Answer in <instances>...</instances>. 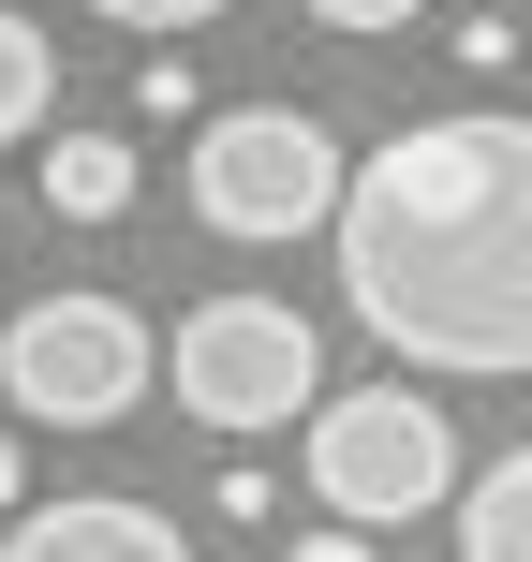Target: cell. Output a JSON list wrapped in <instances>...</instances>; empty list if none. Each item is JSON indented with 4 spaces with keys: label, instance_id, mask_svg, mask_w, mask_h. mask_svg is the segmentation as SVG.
Wrapping results in <instances>:
<instances>
[{
    "label": "cell",
    "instance_id": "8992f818",
    "mask_svg": "<svg viewBox=\"0 0 532 562\" xmlns=\"http://www.w3.org/2000/svg\"><path fill=\"white\" fill-rule=\"evenodd\" d=\"M0 562H193V533L134 488H75V504H15Z\"/></svg>",
    "mask_w": 532,
    "mask_h": 562
},
{
    "label": "cell",
    "instance_id": "7c38bea8",
    "mask_svg": "<svg viewBox=\"0 0 532 562\" xmlns=\"http://www.w3.org/2000/svg\"><path fill=\"white\" fill-rule=\"evenodd\" d=\"M281 562H385V548H370V533H340V518H326V533H296Z\"/></svg>",
    "mask_w": 532,
    "mask_h": 562
},
{
    "label": "cell",
    "instance_id": "8fae6325",
    "mask_svg": "<svg viewBox=\"0 0 532 562\" xmlns=\"http://www.w3.org/2000/svg\"><path fill=\"white\" fill-rule=\"evenodd\" d=\"M296 15H326V30H415L429 0H296Z\"/></svg>",
    "mask_w": 532,
    "mask_h": 562
},
{
    "label": "cell",
    "instance_id": "3957f363",
    "mask_svg": "<svg viewBox=\"0 0 532 562\" xmlns=\"http://www.w3.org/2000/svg\"><path fill=\"white\" fill-rule=\"evenodd\" d=\"M310 504L340 518V533H399V518H429L459 488V429L429 415L415 385H355V400H310Z\"/></svg>",
    "mask_w": 532,
    "mask_h": 562
},
{
    "label": "cell",
    "instance_id": "9c48e42d",
    "mask_svg": "<svg viewBox=\"0 0 532 562\" xmlns=\"http://www.w3.org/2000/svg\"><path fill=\"white\" fill-rule=\"evenodd\" d=\"M45 104H59L45 30H30V15H0V148H15V134H45Z\"/></svg>",
    "mask_w": 532,
    "mask_h": 562
},
{
    "label": "cell",
    "instance_id": "7a4b0ae2",
    "mask_svg": "<svg viewBox=\"0 0 532 562\" xmlns=\"http://www.w3.org/2000/svg\"><path fill=\"white\" fill-rule=\"evenodd\" d=\"M163 370V340L134 326L118 296H30L0 311V415L15 429H118Z\"/></svg>",
    "mask_w": 532,
    "mask_h": 562
},
{
    "label": "cell",
    "instance_id": "52a82bcc",
    "mask_svg": "<svg viewBox=\"0 0 532 562\" xmlns=\"http://www.w3.org/2000/svg\"><path fill=\"white\" fill-rule=\"evenodd\" d=\"M459 562H532V445L459 488Z\"/></svg>",
    "mask_w": 532,
    "mask_h": 562
},
{
    "label": "cell",
    "instance_id": "277c9868",
    "mask_svg": "<svg viewBox=\"0 0 532 562\" xmlns=\"http://www.w3.org/2000/svg\"><path fill=\"white\" fill-rule=\"evenodd\" d=\"M178 415L223 429V445H252V429H296L310 400H326V340L296 326L281 296H193L178 311Z\"/></svg>",
    "mask_w": 532,
    "mask_h": 562
},
{
    "label": "cell",
    "instance_id": "ba28073f",
    "mask_svg": "<svg viewBox=\"0 0 532 562\" xmlns=\"http://www.w3.org/2000/svg\"><path fill=\"white\" fill-rule=\"evenodd\" d=\"M45 207L59 223H118V207H134V148L118 134H59L45 148Z\"/></svg>",
    "mask_w": 532,
    "mask_h": 562
},
{
    "label": "cell",
    "instance_id": "6da1fadb",
    "mask_svg": "<svg viewBox=\"0 0 532 562\" xmlns=\"http://www.w3.org/2000/svg\"><path fill=\"white\" fill-rule=\"evenodd\" d=\"M340 296L415 370H532V119H415L340 178Z\"/></svg>",
    "mask_w": 532,
    "mask_h": 562
},
{
    "label": "cell",
    "instance_id": "5b68a950",
    "mask_svg": "<svg viewBox=\"0 0 532 562\" xmlns=\"http://www.w3.org/2000/svg\"><path fill=\"white\" fill-rule=\"evenodd\" d=\"M340 134L310 104H237V119H207L193 134V223L207 237H310V223H340Z\"/></svg>",
    "mask_w": 532,
    "mask_h": 562
},
{
    "label": "cell",
    "instance_id": "30bf717a",
    "mask_svg": "<svg viewBox=\"0 0 532 562\" xmlns=\"http://www.w3.org/2000/svg\"><path fill=\"white\" fill-rule=\"evenodd\" d=\"M89 15H118V30H207L223 0H89Z\"/></svg>",
    "mask_w": 532,
    "mask_h": 562
},
{
    "label": "cell",
    "instance_id": "4fadbf2b",
    "mask_svg": "<svg viewBox=\"0 0 532 562\" xmlns=\"http://www.w3.org/2000/svg\"><path fill=\"white\" fill-rule=\"evenodd\" d=\"M30 504V459H15V429H0V518H15Z\"/></svg>",
    "mask_w": 532,
    "mask_h": 562
}]
</instances>
